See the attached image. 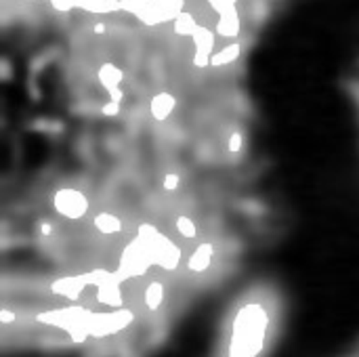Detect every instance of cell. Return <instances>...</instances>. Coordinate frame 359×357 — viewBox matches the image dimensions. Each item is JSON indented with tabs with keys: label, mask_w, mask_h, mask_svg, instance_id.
Instances as JSON below:
<instances>
[{
	"label": "cell",
	"mask_w": 359,
	"mask_h": 357,
	"mask_svg": "<svg viewBox=\"0 0 359 357\" xmlns=\"http://www.w3.org/2000/svg\"><path fill=\"white\" fill-rule=\"evenodd\" d=\"M164 183H166V187H168V190H174V187H176V183H178V176H176V174H168Z\"/></svg>",
	"instance_id": "cell-8"
},
{
	"label": "cell",
	"mask_w": 359,
	"mask_h": 357,
	"mask_svg": "<svg viewBox=\"0 0 359 357\" xmlns=\"http://www.w3.org/2000/svg\"><path fill=\"white\" fill-rule=\"evenodd\" d=\"M239 145H242V137H239V135H233L231 141H229V149H231V152H237Z\"/></svg>",
	"instance_id": "cell-7"
},
{
	"label": "cell",
	"mask_w": 359,
	"mask_h": 357,
	"mask_svg": "<svg viewBox=\"0 0 359 357\" xmlns=\"http://www.w3.org/2000/svg\"><path fill=\"white\" fill-rule=\"evenodd\" d=\"M95 227L101 233H116V231H120V219L109 212H103V214L95 217Z\"/></svg>",
	"instance_id": "cell-3"
},
{
	"label": "cell",
	"mask_w": 359,
	"mask_h": 357,
	"mask_svg": "<svg viewBox=\"0 0 359 357\" xmlns=\"http://www.w3.org/2000/svg\"><path fill=\"white\" fill-rule=\"evenodd\" d=\"M55 208L68 219H80L89 208V200L76 190H62L55 194Z\"/></svg>",
	"instance_id": "cell-1"
},
{
	"label": "cell",
	"mask_w": 359,
	"mask_h": 357,
	"mask_svg": "<svg viewBox=\"0 0 359 357\" xmlns=\"http://www.w3.org/2000/svg\"><path fill=\"white\" fill-rule=\"evenodd\" d=\"M174 107V101H172V97H168V95H158L154 101H151V113L156 116V118H162L164 116H168L170 113V109Z\"/></svg>",
	"instance_id": "cell-4"
},
{
	"label": "cell",
	"mask_w": 359,
	"mask_h": 357,
	"mask_svg": "<svg viewBox=\"0 0 359 357\" xmlns=\"http://www.w3.org/2000/svg\"><path fill=\"white\" fill-rule=\"evenodd\" d=\"M176 229L181 231V235H187V237H194V235H196V225H194V221L187 219V217L176 219Z\"/></svg>",
	"instance_id": "cell-6"
},
{
	"label": "cell",
	"mask_w": 359,
	"mask_h": 357,
	"mask_svg": "<svg viewBox=\"0 0 359 357\" xmlns=\"http://www.w3.org/2000/svg\"><path fill=\"white\" fill-rule=\"evenodd\" d=\"M164 299V288L160 284H149L145 290V303L149 309H158Z\"/></svg>",
	"instance_id": "cell-5"
},
{
	"label": "cell",
	"mask_w": 359,
	"mask_h": 357,
	"mask_svg": "<svg viewBox=\"0 0 359 357\" xmlns=\"http://www.w3.org/2000/svg\"><path fill=\"white\" fill-rule=\"evenodd\" d=\"M210 259H212V246L204 244L202 248H198V253H194L192 261H190V269L194 271H202L210 265Z\"/></svg>",
	"instance_id": "cell-2"
}]
</instances>
